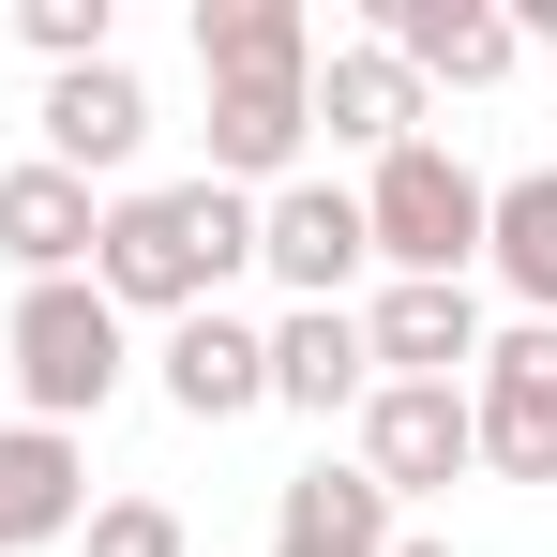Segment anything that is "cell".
Returning <instances> with one entry per match:
<instances>
[{
    "instance_id": "obj_1",
    "label": "cell",
    "mask_w": 557,
    "mask_h": 557,
    "mask_svg": "<svg viewBox=\"0 0 557 557\" xmlns=\"http://www.w3.org/2000/svg\"><path fill=\"white\" fill-rule=\"evenodd\" d=\"M257 272V196H226L211 166L196 182H136L106 196V242H91V286L121 301V317H196V301H226V286Z\"/></svg>"
},
{
    "instance_id": "obj_2",
    "label": "cell",
    "mask_w": 557,
    "mask_h": 557,
    "mask_svg": "<svg viewBox=\"0 0 557 557\" xmlns=\"http://www.w3.org/2000/svg\"><path fill=\"white\" fill-rule=\"evenodd\" d=\"M362 242H376V286H467L482 272V166L453 136H407L362 166Z\"/></svg>"
},
{
    "instance_id": "obj_3",
    "label": "cell",
    "mask_w": 557,
    "mask_h": 557,
    "mask_svg": "<svg viewBox=\"0 0 557 557\" xmlns=\"http://www.w3.org/2000/svg\"><path fill=\"white\" fill-rule=\"evenodd\" d=\"M0 362H15V422H61V437H76L106 392L136 376V317H121L91 272H76V286H15Z\"/></svg>"
},
{
    "instance_id": "obj_4",
    "label": "cell",
    "mask_w": 557,
    "mask_h": 557,
    "mask_svg": "<svg viewBox=\"0 0 557 557\" xmlns=\"http://www.w3.org/2000/svg\"><path fill=\"white\" fill-rule=\"evenodd\" d=\"M467 437L497 482H557V317H512V332H482V362H467Z\"/></svg>"
},
{
    "instance_id": "obj_5",
    "label": "cell",
    "mask_w": 557,
    "mask_h": 557,
    "mask_svg": "<svg viewBox=\"0 0 557 557\" xmlns=\"http://www.w3.org/2000/svg\"><path fill=\"white\" fill-rule=\"evenodd\" d=\"M257 272L286 286V301H347V286L376 272V242H362V182H272L257 196Z\"/></svg>"
},
{
    "instance_id": "obj_6",
    "label": "cell",
    "mask_w": 557,
    "mask_h": 557,
    "mask_svg": "<svg viewBox=\"0 0 557 557\" xmlns=\"http://www.w3.org/2000/svg\"><path fill=\"white\" fill-rule=\"evenodd\" d=\"M347 467H362L392 512H407V497H437V482H467V467H482L467 392H407V376H376V392H362V453H347Z\"/></svg>"
},
{
    "instance_id": "obj_7",
    "label": "cell",
    "mask_w": 557,
    "mask_h": 557,
    "mask_svg": "<svg viewBox=\"0 0 557 557\" xmlns=\"http://www.w3.org/2000/svg\"><path fill=\"white\" fill-rule=\"evenodd\" d=\"M151 392L182 422H257L272 407V332L226 317V301H196V317H166V347H151Z\"/></svg>"
},
{
    "instance_id": "obj_8",
    "label": "cell",
    "mask_w": 557,
    "mask_h": 557,
    "mask_svg": "<svg viewBox=\"0 0 557 557\" xmlns=\"http://www.w3.org/2000/svg\"><path fill=\"white\" fill-rule=\"evenodd\" d=\"M30 121H46V166L136 196V151H151V76H136V61H76V76H46Z\"/></svg>"
},
{
    "instance_id": "obj_9",
    "label": "cell",
    "mask_w": 557,
    "mask_h": 557,
    "mask_svg": "<svg viewBox=\"0 0 557 557\" xmlns=\"http://www.w3.org/2000/svg\"><path fill=\"white\" fill-rule=\"evenodd\" d=\"M376 46L422 91H497L528 61V15H497V0H376Z\"/></svg>"
},
{
    "instance_id": "obj_10",
    "label": "cell",
    "mask_w": 557,
    "mask_h": 557,
    "mask_svg": "<svg viewBox=\"0 0 557 557\" xmlns=\"http://www.w3.org/2000/svg\"><path fill=\"white\" fill-rule=\"evenodd\" d=\"M91 242H106V196L76 182V166H0V272L15 286H76L91 272Z\"/></svg>"
},
{
    "instance_id": "obj_11",
    "label": "cell",
    "mask_w": 557,
    "mask_h": 557,
    "mask_svg": "<svg viewBox=\"0 0 557 557\" xmlns=\"http://www.w3.org/2000/svg\"><path fill=\"white\" fill-rule=\"evenodd\" d=\"M362 362L407 376V392H467V362H482V286H376L362 301Z\"/></svg>"
},
{
    "instance_id": "obj_12",
    "label": "cell",
    "mask_w": 557,
    "mask_h": 557,
    "mask_svg": "<svg viewBox=\"0 0 557 557\" xmlns=\"http://www.w3.org/2000/svg\"><path fill=\"white\" fill-rule=\"evenodd\" d=\"M91 528V437L61 422H0V557H46Z\"/></svg>"
},
{
    "instance_id": "obj_13",
    "label": "cell",
    "mask_w": 557,
    "mask_h": 557,
    "mask_svg": "<svg viewBox=\"0 0 557 557\" xmlns=\"http://www.w3.org/2000/svg\"><path fill=\"white\" fill-rule=\"evenodd\" d=\"M301 151H317V76H242V91H211V182L226 196L301 182Z\"/></svg>"
},
{
    "instance_id": "obj_14",
    "label": "cell",
    "mask_w": 557,
    "mask_h": 557,
    "mask_svg": "<svg viewBox=\"0 0 557 557\" xmlns=\"http://www.w3.org/2000/svg\"><path fill=\"white\" fill-rule=\"evenodd\" d=\"M362 301H286L272 317V407H301V422H362Z\"/></svg>"
},
{
    "instance_id": "obj_15",
    "label": "cell",
    "mask_w": 557,
    "mask_h": 557,
    "mask_svg": "<svg viewBox=\"0 0 557 557\" xmlns=\"http://www.w3.org/2000/svg\"><path fill=\"white\" fill-rule=\"evenodd\" d=\"M422 106H437V91H422L376 30H362V46H317V136H332V151H362V166H376V151H407Z\"/></svg>"
},
{
    "instance_id": "obj_16",
    "label": "cell",
    "mask_w": 557,
    "mask_h": 557,
    "mask_svg": "<svg viewBox=\"0 0 557 557\" xmlns=\"http://www.w3.org/2000/svg\"><path fill=\"white\" fill-rule=\"evenodd\" d=\"M392 528H407V512L376 497L362 467H332V453L272 497V557H392Z\"/></svg>"
},
{
    "instance_id": "obj_17",
    "label": "cell",
    "mask_w": 557,
    "mask_h": 557,
    "mask_svg": "<svg viewBox=\"0 0 557 557\" xmlns=\"http://www.w3.org/2000/svg\"><path fill=\"white\" fill-rule=\"evenodd\" d=\"M482 272L512 286V317H557V166L482 182Z\"/></svg>"
},
{
    "instance_id": "obj_18",
    "label": "cell",
    "mask_w": 557,
    "mask_h": 557,
    "mask_svg": "<svg viewBox=\"0 0 557 557\" xmlns=\"http://www.w3.org/2000/svg\"><path fill=\"white\" fill-rule=\"evenodd\" d=\"M196 76H317V0H196Z\"/></svg>"
},
{
    "instance_id": "obj_19",
    "label": "cell",
    "mask_w": 557,
    "mask_h": 557,
    "mask_svg": "<svg viewBox=\"0 0 557 557\" xmlns=\"http://www.w3.org/2000/svg\"><path fill=\"white\" fill-rule=\"evenodd\" d=\"M15 46H30L46 76H76V61H121V0H15Z\"/></svg>"
},
{
    "instance_id": "obj_20",
    "label": "cell",
    "mask_w": 557,
    "mask_h": 557,
    "mask_svg": "<svg viewBox=\"0 0 557 557\" xmlns=\"http://www.w3.org/2000/svg\"><path fill=\"white\" fill-rule=\"evenodd\" d=\"M76 557H196V528L166 512V497H91V528H76Z\"/></svg>"
},
{
    "instance_id": "obj_21",
    "label": "cell",
    "mask_w": 557,
    "mask_h": 557,
    "mask_svg": "<svg viewBox=\"0 0 557 557\" xmlns=\"http://www.w3.org/2000/svg\"><path fill=\"white\" fill-rule=\"evenodd\" d=\"M392 557H467V543H453V528H392Z\"/></svg>"
}]
</instances>
